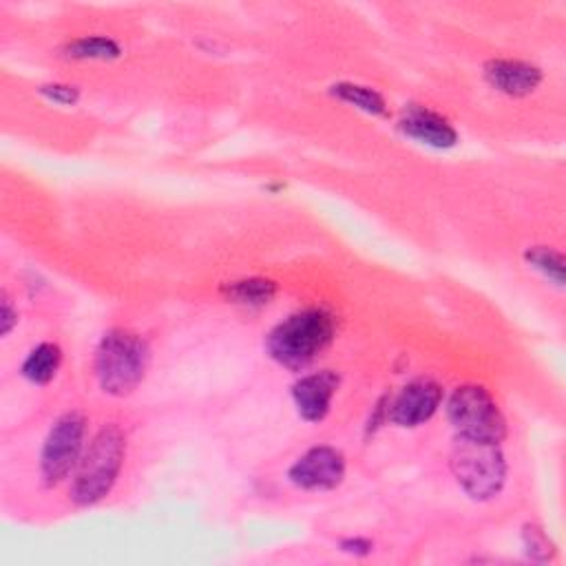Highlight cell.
Masks as SVG:
<instances>
[{
  "instance_id": "1",
  "label": "cell",
  "mask_w": 566,
  "mask_h": 566,
  "mask_svg": "<svg viewBox=\"0 0 566 566\" xmlns=\"http://www.w3.org/2000/svg\"><path fill=\"white\" fill-rule=\"evenodd\" d=\"M336 316L325 307H303L276 323L265 336L272 360L287 369H305L334 340Z\"/></svg>"
},
{
  "instance_id": "2",
  "label": "cell",
  "mask_w": 566,
  "mask_h": 566,
  "mask_svg": "<svg viewBox=\"0 0 566 566\" xmlns=\"http://www.w3.org/2000/svg\"><path fill=\"white\" fill-rule=\"evenodd\" d=\"M126 458V436L117 424H104L86 444L71 482V500L77 506L102 502L115 486Z\"/></svg>"
},
{
  "instance_id": "3",
  "label": "cell",
  "mask_w": 566,
  "mask_h": 566,
  "mask_svg": "<svg viewBox=\"0 0 566 566\" xmlns=\"http://www.w3.org/2000/svg\"><path fill=\"white\" fill-rule=\"evenodd\" d=\"M150 363V347L137 332L113 327L95 349V378L104 394L122 398L137 389Z\"/></svg>"
},
{
  "instance_id": "4",
  "label": "cell",
  "mask_w": 566,
  "mask_h": 566,
  "mask_svg": "<svg viewBox=\"0 0 566 566\" xmlns=\"http://www.w3.org/2000/svg\"><path fill=\"white\" fill-rule=\"evenodd\" d=\"M449 464L458 486L478 502L500 495L506 482V460L500 442L455 436Z\"/></svg>"
},
{
  "instance_id": "5",
  "label": "cell",
  "mask_w": 566,
  "mask_h": 566,
  "mask_svg": "<svg viewBox=\"0 0 566 566\" xmlns=\"http://www.w3.org/2000/svg\"><path fill=\"white\" fill-rule=\"evenodd\" d=\"M444 409L455 436L489 442H502L506 438V418L489 389L480 385L455 387Z\"/></svg>"
},
{
  "instance_id": "6",
  "label": "cell",
  "mask_w": 566,
  "mask_h": 566,
  "mask_svg": "<svg viewBox=\"0 0 566 566\" xmlns=\"http://www.w3.org/2000/svg\"><path fill=\"white\" fill-rule=\"evenodd\" d=\"M86 416L77 409L62 413L49 429L40 449V478L46 486L66 480L86 449Z\"/></svg>"
},
{
  "instance_id": "7",
  "label": "cell",
  "mask_w": 566,
  "mask_h": 566,
  "mask_svg": "<svg viewBox=\"0 0 566 566\" xmlns=\"http://www.w3.org/2000/svg\"><path fill=\"white\" fill-rule=\"evenodd\" d=\"M345 455L332 444H316L301 453L287 469V478L303 491H329L345 478Z\"/></svg>"
},
{
  "instance_id": "8",
  "label": "cell",
  "mask_w": 566,
  "mask_h": 566,
  "mask_svg": "<svg viewBox=\"0 0 566 566\" xmlns=\"http://www.w3.org/2000/svg\"><path fill=\"white\" fill-rule=\"evenodd\" d=\"M442 402V385L433 378L420 376L409 380L389 402L387 420L396 427L411 429L427 422Z\"/></svg>"
},
{
  "instance_id": "9",
  "label": "cell",
  "mask_w": 566,
  "mask_h": 566,
  "mask_svg": "<svg viewBox=\"0 0 566 566\" xmlns=\"http://www.w3.org/2000/svg\"><path fill=\"white\" fill-rule=\"evenodd\" d=\"M398 130L405 137L438 150L453 148L460 139L455 126L447 117L422 104H405L398 117Z\"/></svg>"
},
{
  "instance_id": "10",
  "label": "cell",
  "mask_w": 566,
  "mask_h": 566,
  "mask_svg": "<svg viewBox=\"0 0 566 566\" xmlns=\"http://www.w3.org/2000/svg\"><path fill=\"white\" fill-rule=\"evenodd\" d=\"M482 73L486 84L506 97H526L544 82V73L537 64L517 57L486 60Z\"/></svg>"
},
{
  "instance_id": "11",
  "label": "cell",
  "mask_w": 566,
  "mask_h": 566,
  "mask_svg": "<svg viewBox=\"0 0 566 566\" xmlns=\"http://www.w3.org/2000/svg\"><path fill=\"white\" fill-rule=\"evenodd\" d=\"M338 389V374L334 369H321L301 376L292 385V402L296 413L305 422H321L329 409Z\"/></svg>"
},
{
  "instance_id": "12",
  "label": "cell",
  "mask_w": 566,
  "mask_h": 566,
  "mask_svg": "<svg viewBox=\"0 0 566 566\" xmlns=\"http://www.w3.org/2000/svg\"><path fill=\"white\" fill-rule=\"evenodd\" d=\"M279 285L265 276H248L228 281L221 285V294L226 301L241 307H263L274 301Z\"/></svg>"
},
{
  "instance_id": "13",
  "label": "cell",
  "mask_w": 566,
  "mask_h": 566,
  "mask_svg": "<svg viewBox=\"0 0 566 566\" xmlns=\"http://www.w3.org/2000/svg\"><path fill=\"white\" fill-rule=\"evenodd\" d=\"M62 365V349L57 343L44 340L35 345L22 360L20 374L31 385H49Z\"/></svg>"
},
{
  "instance_id": "14",
  "label": "cell",
  "mask_w": 566,
  "mask_h": 566,
  "mask_svg": "<svg viewBox=\"0 0 566 566\" xmlns=\"http://www.w3.org/2000/svg\"><path fill=\"white\" fill-rule=\"evenodd\" d=\"M122 44L108 35H82V38H73L69 42L62 44L60 55L66 60H97V62H111L122 57Z\"/></svg>"
},
{
  "instance_id": "15",
  "label": "cell",
  "mask_w": 566,
  "mask_h": 566,
  "mask_svg": "<svg viewBox=\"0 0 566 566\" xmlns=\"http://www.w3.org/2000/svg\"><path fill=\"white\" fill-rule=\"evenodd\" d=\"M329 93L343 102L349 104L367 115L374 117H387L389 115V104L385 99L382 93H378L376 88L367 86V84H358V82H336L329 86Z\"/></svg>"
},
{
  "instance_id": "16",
  "label": "cell",
  "mask_w": 566,
  "mask_h": 566,
  "mask_svg": "<svg viewBox=\"0 0 566 566\" xmlns=\"http://www.w3.org/2000/svg\"><path fill=\"white\" fill-rule=\"evenodd\" d=\"M528 268L539 272L555 287H564V254L551 245H528L524 250Z\"/></svg>"
},
{
  "instance_id": "17",
  "label": "cell",
  "mask_w": 566,
  "mask_h": 566,
  "mask_svg": "<svg viewBox=\"0 0 566 566\" xmlns=\"http://www.w3.org/2000/svg\"><path fill=\"white\" fill-rule=\"evenodd\" d=\"M522 542H524V551L531 559L535 562H548L553 555V544L551 539L544 535V531L535 524H526L522 528Z\"/></svg>"
},
{
  "instance_id": "18",
  "label": "cell",
  "mask_w": 566,
  "mask_h": 566,
  "mask_svg": "<svg viewBox=\"0 0 566 566\" xmlns=\"http://www.w3.org/2000/svg\"><path fill=\"white\" fill-rule=\"evenodd\" d=\"M38 93L57 106H75L82 97L80 88L75 84H66V82H44L38 86Z\"/></svg>"
},
{
  "instance_id": "19",
  "label": "cell",
  "mask_w": 566,
  "mask_h": 566,
  "mask_svg": "<svg viewBox=\"0 0 566 566\" xmlns=\"http://www.w3.org/2000/svg\"><path fill=\"white\" fill-rule=\"evenodd\" d=\"M15 325H18V307L13 305L9 292L2 290V296H0V332H2V336H9Z\"/></svg>"
},
{
  "instance_id": "20",
  "label": "cell",
  "mask_w": 566,
  "mask_h": 566,
  "mask_svg": "<svg viewBox=\"0 0 566 566\" xmlns=\"http://www.w3.org/2000/svg\"><path fill=\"white\" fill-rule=\"evenodd\" d=\"M340 548L347 553H356V555H365L371 551V542L365 537H347L340 542Z\"/></svg>"
}]
</instances>
